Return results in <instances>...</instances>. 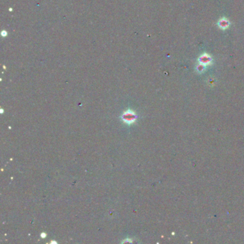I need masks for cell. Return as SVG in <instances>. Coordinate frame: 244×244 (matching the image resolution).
I'll return each instance as SVG.
<instances>
[{"label":"cell","instance_id":"cell-1","mask_svg":"<svg viewBox=\"0 0 244 244\" xmlns=\"http://www.w3.org/2000/svg\"><path fill=\"white\" fill-rule=\"evenodd\" d=\"M124 116H125V117H124V118H123V119L125 120V122H128L129 121L130 122H132L135 119V117L133 116V114H132V113L125 114Z\"/></svg>","mask_w":244,"mask_h":244}]
</instances>
